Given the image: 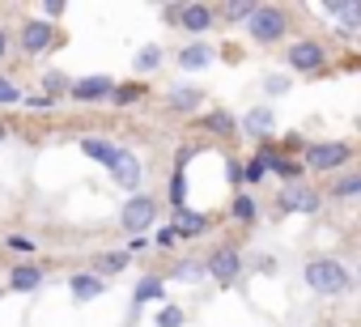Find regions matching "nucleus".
I'll return each mask as SVG.
<instances>
[{
	"label": "nucleus",
	"instance_id": "2eb2a0df",
	"mask_svg": "<svg viewBox=\"0 0 361 327\" xmlns=\"http://www.w3.org/2000/svg\"><path fill=\"white\" fill-rule=\"evenodd\" d=\"M81 153H85L90 161H98V166H106V171H111L115 161L123 157V149H119V144H111V140H98V136H85V140H81Z\"/></svg>",
	"mask_w": 361,
	"mask_h": 327
},
{
	"label": "nucleus",
	"instance_id": "aec40b11",
	"mask_svg": "<svg viewBox=\"0 0 361 327\" xmlns=\"http://www.w3.org/2000/svg\"><path fill=\"white\" fill-rule=\"evenodd\" d=\"M204 132H213V136H230V132H238V119H234L230 111H209V115H204Z\"/></svg>",
	"mask_w": 361,
	"mask_h": 327
},
{
	"label": "nucleus",
	"instance_id": "0eeeda50",
	"mask_svg": "<svg viewBox=\"0 0 361 327\" xmlns=\"http://www.w3.org/2000/svg\"><path fill=\"white\" fill-rule=\"evenodd\" d=\"M293 73H319L323 64H327V51H323V43H314V39H302V43H293L289 47V60H285Z\"/></svg>",
	"mask_w": 361,
	"mask_h": 327
},
{
	"label": "nucleus",
	"instance_id": "4be33fe9",
	"mask_svg": "<svg viewBox=\"0 0 361 327\" xmlns=\"http://www.w3.org/2000/svg\"><path fill=\"white\" fill-rule=\"evenodd\" d=\"M140 302H161V280L157 276H145L136 289H132V306L140 310Z\"/></svg>",
	"mask_w": 361,
	"mask_h": 327
},
{
	"label": "nucleus",
	"instance_id": "473e14b6",
	"mask_svg": "<svg viewBox=\"0 0 361 327\" xmlns=\"http://www.w3.org/2000/svg\"><path fill=\"white\" fill-rule=\"evenodd\" d=\"M259 5H226V13L234 18V22H251V13H255Z\"/></svg>",
	"mask_w": 361,
	"mask_h": 327
},
{
	"label": "nucleus",
	"instance_id": "ea45409f",
	"mask_svg": "<svg viewBox=\"0 0 361 327\" xmlns=\"http://www.w3.org/2000/svg\"><path fill=\"white\" fill-rule=\"evenodd\" d=\"M43 13H47V22H51V18H60V13H64V5H60V0H47Z\"/></svg>",
	"mask_w": 361,
	"mask_h": 327
},
{
	"label": "nucleus",
	"instance_id": "c03bdc74",
	"mask_svg": "<svg viewBox=\"0 0 361 327\" xmlns=\"http://www.w3.org/2000/svg\"><path fill=\"white\" fill-rule=\"evenodd\" d=\"M357 132H361V119H357Z\"/></svg>",
	"mask_w": 361,
	"mask_h": 327
},
{
	"label": "nucleus",
	"instance_id": "1a4fd4ad",
	"mask_svg": "<svg viewBox=\"0 0 361 327\" xmlns=\"http://www.w3.org/2000/svg\"><path fill=\"white\" fill-rule=\"evenodd\" d=\"M111 179H115L123 192H132V196H136V192H140V183H145V161H140L136 153H128V149H123V157L111 166Z\"/></svg>",
	"mask_w": 361,
	"mask_h": 327
},
{
	"label": "nucleus",
	"instance_id": "9d476101",
	"mask_svg": "<svg viewBox=\"0 0 361 327\" xmlns=\"http://www.w3.org/2000/svg\"><path fill=\"white\" fill-rule=\"evenodd\" d=\"M51 43H56V26H51L47 18H39V22H26V26H22V51H26V56H43Z\"/></svg>",
	"mask_w": 361,
	"mask_h": 327
},
{
	"label": "nucleus",
	"instance_id": "f704fd0d",
	"mask_svg": "<svg viewBox=\"0 0 361 327\" xmlns=\"http://www.w3.org/2000/svg\"><path fill=\"white\" fill-rule=\"evenodd\" d=\"M5 102H18V90H13V81L0 77V106H5Z\"/></svg>",
	"mask_w": 361,
	"mask_h": 327
},
{
	"label": "nucleus",
	"instance_id": "f03ea898",
	"mask_svg": "<svg viewBox=\"0 0 361 327\" xmlns=\"http://www.w3.org/2000/svg\"><path fill=\"white\" fill-rule=\"evenodd\" d=\"M348 157H353V149H348L344 140H314V144H306L302 166H306V171H319V175H331V171L344 166Z\"/></svg>",
	"mask_w": 361,
	"mask_h": 327
},
{
	"label": "nucleus",
	"instance_id": "423d86ee",
	"mask_svg": "<svg viewBox=\"0 0 361 327\" xmlns=\"http://www.w3.org/2000/svg\"><path fill=\"white\" fill-rule=\"evenodd\" d=\"M166 18H178V30H188V35L200 43V39H204V30L213 26V18H217V13H213L209 5H178V9H166Z\"/></svg>",
	"mask_w": 361,
	"mask_h": 327
},
{
	"label": "nucleus",
	"instance_id": "412c9836",
	"mask_svg": "<svg viewBox=\"0 0 361 327\" xmlns=\"http://www.w3.org/2000/svg\"><path fill=\"white\" fill-rule=\"evenodd\" d=\"M123 268H128V251H106V255H98L94 276H115V272H123Z\"/></svg>",
	"mask_w": 361,
	"mask_h": 327
},
{
	"label": "nucleus",
	"instance_id": "b1692460",
	"mask_svg": "<svg viewBox=\"0 0 361 327\" xmlns=\"http://www.w3.org/2000/svg\"><path fill=\"white\" fill-rule=\"evenodd\" d=\"M331 196H336V200H353V196H361V175H344V179H336V183H331Z\"/></svg>",
	"mask_w": 361,
	"mask_h": 327
},
{
	"label": "nucleus",
	"instance_id": "f257e3e1",
	"mask_svg": "<svg viewBox=\"0 0 361 327\" xmlns=\"http://www.w3.org/2000/svg\"><path fill=\"white\" fill-rule=\"evenodd\" d=\"M302 280H306L314 293H344V289L353 285V276H348V268H344L340 259H310V264L302 268Z\"/></svg>",
	"mask_w": 361,
	"mask_h": 327
},
{
	"label": "nucleus",
	"instance_id": "cd10ccee",
	"mask_svg": "<svg viewBox=\"0 0 361 327\" xmlns=\"http://www.w3.org/2000/svg\"><path fill=\"white\" fill-rule=\"evenodd\" d=\"M230 213H234V221L251 226V221H255V196H247V192H243V196L234 200V209H230Z\"/></svg>",
	"mask_w": 361,
	"mask_h": 327
},
{
	"label": "nucleus",
	"instance_id": "c9c22d12",
	"mask_svg": "<svg viewBox=\"0 0 361 327\" xmlns=\"http://www.w3.org/2000/svg\"><path fill=\"white\" fill-rule=\"evenodd\" d=\"M43 85H47V98H51V94H60V90H68V81H64L60 73H51V77H47Z\"/></svg>",
	"mask_w": 361,
	"mask_h": 327
},
{
	"label": "nucleus",
	"instance_id": "20e7f679",
	"mask_svg": "<svg viewBox=\"0 0 361 327\" xmlns=\"http://www.w3.org/2000/svg\"><path fill=\"white\" fill-rule=\"evenodd\" d=\"M157 221V200L153 196H145V192H136L132 200H123V213H119V226L132 234V238H140L149 226Z\"/></svg>",
	"mask_w": 361,
	"mask_h": 327
},
{
	"label": "nucleus",
	"instance_id": "2f4dec72",
	"mask_svg": "<svg viewBox=\"0 0 361 327\" xmlns=\"http://www.w3.org/2000/svg\"><path fill=\"white\" fill-rule=\"evenodd\" d=\"M285 90H289V77H281V73H276V77H272V73L264 77V94H268V98H272V94H285Z\"/></svg>",
	"mask_w": 361,
	"mask_h": 327
},
{
	"label": "nucleus",
	"instance_id": "72a5a7b5",
	"mask_svg": "<svg viewBox=\"0 0 361 327\" xmlns=\"http://www.w3.org/2000/svg\"><path fill=\"white\" fill-rule=\"evenodd\" d=\"M26 106H35V111H47V106H56V98H47V94H30V98H22Z\"/></svg>",
	"mask_w": 361,
	"mask_h": 327
},
{
	"label": "nucleus",
	"instance_id": "f8f14e48",
	"mask_svg": "<svg viewBox=\"0 0 361 327\" xmlns=\"http://www.w3.org/2000/svg\"><path fill=\"white\" fill-rule=\"evenodd\" d=\"M170 226H174V234H178V238H204L213 221H209L204 213H192V209H174Z\"/></svg>",
	"mask_w": 361,
	"mask_h": 327
},
{
	"label": "nucleus",
	"instance_id": "37998d69",
	"mask_svg": "<svg viewBox=\"0 0 361 327\" xmlns=\"http://www.w3.org/2000/svg\"><path fill=\"white\" fill-rule=\"evenodd\" d=\"M357 285H361V268H357Z\"/></svg>",
	"mask_w": 361,
	"mask_h": 327
},
{
	"label": "nucleus",
	"instance_id": "c756f323",
	"mask_svg": "<svg viewBox=\"0 0 361 327\" xmlns=\"http://www.w3.org/2000/svg\"><path fill=\"white\" fill-rule=\"evenodd\" d=\"M183 319H188V314L178 310V306H170V302L157 310V327H183Z\"/></svg>",
	"mask_w": 361,
	"mask_h": 327
},
{
	"label": "nucleus",
	"instance_id": "4468645a",
	"mask_svg": "<svg viewBox=\"0 0 361 327\" xmlns=\"http://www.w3.org/2000/svg\"><path fill=\"white\" fill-rule=\"evenodd\" d=\"M243 132L255 136V140H268V136L276 132V115H272V106H251V111L243 115Z\"/></svg>",
	"mask_w": 361,
	"mask_h": 327
},
{
	"label": "nucleus",
	"instance_id": "7c9ffc66",
	"mask_svg": "<svg viewBox=\"0 0 361 327\" xmlns=\"http://www.w3.org/2000/svg\"><path fill=\"white\" fill-rule=\"evenodd\" d=\"M136 98H140V85H115V94H111L115 106H132Z\"/></svg>",
	"mask_w": 361,
	"mask_h": 327
},
{
	"label": "nucleus",
	"instance_id": "58836bf2",
	"mask_svg": "<svg viewBox=\"0 0 361 327\" xmlns=\"http://www.w3.org/2000/svg\"><path fill=\"white\" fill-rule=\"evenodd\" d=\"M178 242V234H174V226H166L161 234H157V247H174Z\"/></svg>",
	"mask_w": 361,
	"mask_h": 327
},
{
	"label": "nucleus",
	"instance_id": "dca6fc26",
	"mask_svg": "<svg viewBox=\"0 0 361 327\" xmlns=\"http://www.w3.org/2000/svg\"><path fill=\"white\" fill-rule=\"evenodd\" d=\"M170 111H178V115H196L200 106H204V90H196V85H183V90H170Z\"/></svg>",
	"mask_w": 361,
	"mask_h": 327
},
{
	"label": "nucleus",
	"instance_id": "a878e982",
	"mask_svg": "<svg viewBox=\"0 0 361 327\" xmlns=\"http://www.w3.org/2000/svg\"><path fill=\"white\" fill-rule=\"evenodd\" d=\"M170 204H174V209H188V179H183V166H174V183H170Z\"/></svg>",
	"mask_w": 361,
	"mask_h": 327
},
{
	"label": "nucleus",
	"instance_id": "6ab92c4d",
	"mask_svg": "<svg viewBox=\"0 0 361 327\" xmlns=\"http://www.w3.org/2000/svg\"><path fill=\"white\" fill-rule=\"evenodd\" d=\"M39 285H43V268H35V264H22L9 272V289H18V293H35Z\"/></svg>",
	"mask_w": 361,
	"mask_h": 327
},
{
	"label": "nucleus",
	"instance_id": "393cba45",
	"mask_svg": "<svg viewBox=\"0 0 361 327\" xmlns=\"http://www.w3.org/2000/svg\"><path fill=\"white\" fill-rule=\"evenodd\" d=\"M157 64H161V47L157 43H149V47L136 51V73H153Z\"/></svg>",
	"mask_w": 361,
	"mask_h": 327
},
{
	"label": "nucleus",
	"instance_id": "ddd939ff",
	"mask_svg": "<svg viewBox=\"0 0 361 327\" xmlns=\"http://www.w3.org/2000/svg\"><path fill=\"white\" fill-rule=\"evenodd\" d=\"M327 18H331L344 35H357V30H361V0H331V5H327Z\"/></svg>",
	"mask_w": 361,
	"mask_h": 327
},
{
	"label": "nucleus",
	"instance_id": "4c0bfd02",
	"mask_svg": "<svg viewBox=\"0 0 361 327\" xmlns=\"http://www.w3.org/2000/svg\"><path fill=\"white\" fill-rule=\"evenodd\" d=\"M226 175H230V183H243V179H247V166H243V161H230Z\"/></svg>",
	"mask_w": 361,
	"mask_h": 327
},
{
	"label": "nucleus",
	"instance_id": "79ce46f5",
	"mask_svg": "<svg viewBox=\"0 0 361 327\" xmlns=\"http://www.w3.org/2000/svg\"><path fill=\"white\" fill-rule=\"evenodd\" d=\"M5 140H9V128H5V123H0V144H5Z\"/></svg>",
	"mask_w": 361,
	"mask_h": 327
},
{
	"label": "nucleus",
	"instance_id": "c85d7f7f",
	"mask_svg": "<svg viewBox=\"0 0 361 327\" xmlns=\"http://www.w3.org/2000/svg\"><path fill=\"white\" fill-rule=\"evenodd\" d=\"M268 166H272V153H259L255 161H247V183H259L268 175Z\"/></svg>",
	"mask_w": 361,
	"mask_h": 327
},
{
	"label": "nucleus",
	"instance_id": "6e6552de",
	"mask_svg": "<svg viewBox=\"0 0 361 327\" xmlns=\"http://www.w3.org/2000/svg\"><path fill=\"white\" fill-rule=\"evenodd\" d=\"M68 94H73V102H111V94H115V81H111L106 73H94V77H81V81H73V85H68Z\"/></svg>",
	"mask_w": 361,
	"mask_h": 327
},
{
	"label": "nucleus",
	"instance_id": "5701e85b",
	"mask_svg": "<svg viewBox=\"0 0 361 327\" xmlns=\"http://www.w3.org/2000/svg\"><path fill=\"white\" fill-rule=\"evenodd\" d=\"M272 171H276L281 179H289V183H298L306 166H302V161H293V157H276V153H272Z\"/></svg>",
	"mask_w": 361,
	"mask_h": 327
},
{
	"label": "nucleus",
	"instance_id": "39448f33",
	"mask_svg": "<svg viewBox=\"0 0 361 327\" xmlns=\"http://www.w3.org/2000/svg\"><path fill=\"white\" fill-rule=\"evenodd\" d=\"M204 272H209L217 285H238V276H243V255H238L234 247H217V251L204 259Z\"/></svg>",
	"mask_w": 361,
	"mask_h": 327
},
{
	"label": "nucleus",
	"instance_id": "bb28decb",
	"mask_svg": "<svg viewBox=\"0 0 361 327\" xmlns=\"http://www.w3.org/2000/svg\"><path fill=\"white\" fill-rule=\"evenodd\" d=\"M170 276H174V280H204L209 272H204V264H200V259H183Z\"/></svg>",
	"mask_w": 361,
	"mask_h": 327
},
{
	"label": "nucleus",
	"instance_id": "f3484780",
	"mask_svg": "<svg viewBox=\"0 0 361 327\" xmlns=\"http://www.w3.org/2000/svg\"><path fill=\"white\" fill-rule=\"evenodd\" d=\"M68 289H73V297H77V302H94V297H102V293H106V280H102V276H94V272H77V276L68 280Z\"/></svg>",
	"mask_w": 361,
	"mask_h": 327
},
{
	"label": "nucleus",
	"instance_id": "a211bd4d",
	"mask_svg": "<svg viewBox=\"0 0 361 327\" xmlns=\"http://www.w3.org/2000/svg\"><path fill=\"white\" fill-rule=\"evenodd\" d=\"M213 64V47L200 39V43H188L183 51H178V68H188V73H200V68H209Z\"/></svg>",
	"mask_w": 361,
	"mask_h": 327
},
{
	"label": "nucleus",
	"instance_id": "a19ab883",
	"mask_svg": "<svg viewBox=\"0 0 361 327\" xmlns=\"http://www.w3.org/2000/svg\"><path fill=\"white\" fill-rule=\"evenodd\" d=\"M5 47H9V39H5V30H0V56H5Z\"/></svg>",
	"mask_w": 361,
	"mask_h": 327
},
{
	"label": "nucleus",
	"instance_id": "9b49d317",
	"mask_svg": "<svg viewBox=\"0 0 361 327\" xmlns=\"http://www.w3.org/2000/svg\"><path fill=\"white\" fill-rule=\"evenodd\" d=\"M281 209H285V213H314V209H319V192L306 187V183H285Z\"/></svg>",
	"mask_w": 361,
	"mask_h": 327
},
{
	"label": "nucleus",
	"instance_id": "7ed1b4c3",
	"mask_svg": "<svg viewBox=\"0 0 361 327\" xmlns=\"http://www.w3.org/2000/svg\"><path fill=\"white\" fill-rule=\"evenodd\" d=\"M247 30H251V39H255L259 47H272V43H281V39H285V9L259 5V9L251 13Z\"/></svg>",
	"mask_w": 361,
	"mask_h": 327
},
{
	"label": "nucleus",
	"instance_id": "e433bc0d",
	"mask_svg": "<svg viewBox=\"0 0 361 327\" xmlns=\"http://www.w3.org/2000/svg\"><path fill=\"white\" fill-rule=\"evenodd\" d=\"M9 247H13V251H22V255H30V251H35V242H30V238H22V234H13V238H9Z\"/></svg>",
	"mask_w": 361,
	"mask_h": 327
}]
</instances>
